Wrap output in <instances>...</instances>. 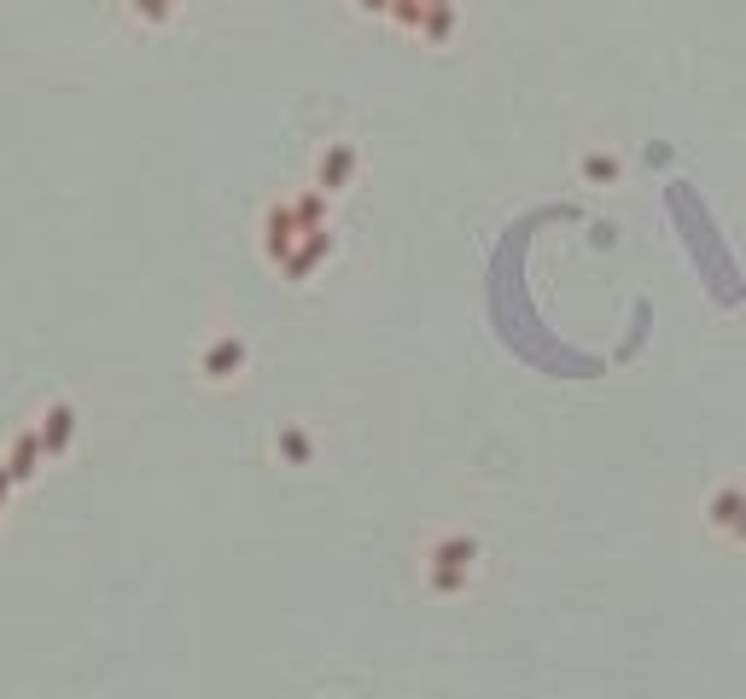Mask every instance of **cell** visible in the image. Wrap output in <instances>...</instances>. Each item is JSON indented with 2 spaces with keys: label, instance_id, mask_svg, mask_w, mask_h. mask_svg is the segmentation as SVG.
Wrapping results in <instances>:
<instances>
[{
  "label": "cell",
  "instance_id": "obj_1",
  "mask_svg": "<svg viewBox=\"0 0 746 699\" xmlns=\"http://www.w3.org/2000/svg\"><path fill=\"white\" fill-rule=\"evenodd\" d=\"M41 437L36 432H19L12 437V449H7V460H0V467H7V479L12 484H24V479H36V467H41Z\"/></svg>",
  "mask_w": 746,
  "mask_h": 699
},
{
  "label": "cell",
  "instance_id": "obj_2",
  "mask_svg": "<svg viewBox=\"0 0 746 699\" xmlns=\"http://www.w3.org/2000/svg\"><path fill=\"white\" fill-rule=\"evenodd\" d=\"M71 432H76V414H71L64 402H53V408L41 414V432H36V437H41V449H47V455H64Z\"/></svg>",
  "mask_w": 746,
  "mask_h": 699
},
{
  "label": "cell",
  "instance_id": "obj_3",
  "mask_svg": "<svg viewBox=\"0 0 746 699\" xmlns=\"http://www.w3.org/2000/svg\"><path fill=\"white\" fill-rule=\"evenodd\" d=\"M233 362H240V350H233V345H222V350H216V355H210V362H205V367L216 373V367H233Z\"/></svg>",
  "mask_w": 746,
  "mask_h": 699
},
{
  "label": "cell",
  "instance_id": "obj_4",
  "mask_svg": "<svg viewBox=\"0 0 746 699\" xmlns=\"http://www.w3.org/2000/svg\"><path fill=\"white\" fill-rule=\"evenodd\" d=\"M7 490H12V479H7V467H0V502H7Z\"/></svg>",
  "mask_w": 746,
  "mask_h": 699
}]
</instances>
